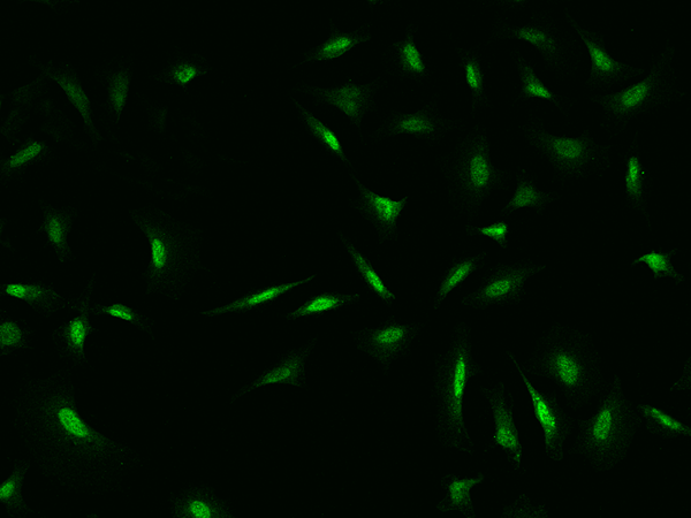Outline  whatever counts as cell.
I'll return each instance as SVG.
<instances>
[{
    "label": "cell",
    "instance_id": "cell-9",
    "mask_svg": "<svg viewBox=\"0 0 691 518\" xmlns=\"http://www.w3.org/2000/svg\"><path fill=\"white\" fill-rule=\"evenodd\" d=\"M44 421L52 433L71 449L88 456H101L115 447L111 441L95 431L80 416L73 398L52 396L42 406Z\"/></svg>",
    "mask_w": 691,
    "mask_h": 518
},
{
    "label": "cell",
    "instance_id": "cell-31",
    "mask_svg": "<svg viewBox=\"0 0 691 518\" xmlns=\"http://www.w3.org/2000/svg\"><path fill=\"white\" fill-rule=\"evenodd\" d=\"M487 253H481L476 256L466 257L455 261L451 268L446 272L442 284H440L436 299L435 309L442 306L448 294L458 288L460 285L472 276L473 273L483 268L485 264Z\"/></svg>",
    "mask_w": 691,
    "mask_h": 518
},
{
    "label": "cell",
    "instance_id": "cell-10",
    "mask_svg": "<svg viewBox=\"0 0 691 518\" xmlns=\"http://www.w3.org/2000/svg\"><path fill=\"white\" fill-rule=\"evenodd\" d=\"M545 269L546 265L533 262L499 264L485 276L480 287L466 296L461 303L477 310L519 303L526 295L527 281Z\"/></svg>",
    "mask_w": 691,
    "mask_h": 518
},
{
    "label": "cell",
    "instance_id": "cell-38",
    "mask_svg": "<svg viewBox=\"0 0 691 518\" xmlns=\"http://www.w3.org/2000/svg\"><path fill=\"white\" fill-rule=\"evenodd\" d=\"M28 466L17 464L12 475L0 485V502L7 507L10 513L22 512L28 507L22 498V486H24L25 475Z\"/></svg>",
    "mask_w": 691,
    "mask_h": 518
},
{
    "label": "cell",
    "instance_id": "cell-19",
    "mask_svg": "<svg viewBox=\"0 0 691 518\" xmlns=\"http://www.w3.org/2000/svg\"><path fill=\"white\" fill-rule=\"evenodd\" d=\"M313 345L310 347L295 350L288 354L284 360L280 361L275 367L264 372L262 376L258 377L252 385L242 390L241 394L248 393L255 390V388L267 386L271 384H287L296 387H303L306 385L305 364Z\"/></svg>",
    "mask_w": 691,
    "mask_h": 518
},
{
    "label": "cell",
    "instance_id": "cell-11",
    "mask_svg": "<svg viewBox=\"0 0 691 518\" xmlns=\"http://www.w3.org/2000/svg\"><path fill=\"white\" fill-rule=\"evenodd\" d=\"M522 382L525 383L533 403L534 416L544 433L546 456L554 462L564 460V445L574 429V420L565 409L560 406L556 392H542L537 390L526 376L521 364L511 352H507Z\"/></svg>",
    "mask_w": 691,
    "mask_h": 518
},
{
    "label": "cell",
    "instance_id": "cell-18",
    "mask_svg": "<svg viewBox=\"0 0 691 518\" xmlns=\"http://www.w3.org/2000/svg\"><path fill=\"white\" fill-rule=\"evenodd\" d=\"M321 98V101L328 103L343 111L356 126H361L364 113L368 110L372 85L358 86L352 82L336 89H313Z\"/></svg>",
    "mask_w": 691,
    "mask_h": 518
},
{
    "label": "cell",
    "instance_id": "cell-33",
    "mask_svg": "<svg viewBox=\"0 0 691 518\" xmlns=\"http://www.w3.org/2000/svg\"><path fill=\"white\" fill-rule=\"evenodd\" d=\"M359 300V294L323 293L313 297V299L308 300L299 309L288 314L287 319L295 321V319L301 317L322 316L328 314V312L348 306V304L358 302Z\"/></svg>",
    "mask_w": 691,
    "mask_h": 518
},
{
    "label": "cell",
    "instance_id": "cell-41",
    "mask_svg": "<svg viewBox=\"0 0 691 518\" xmlns=\"http://www.w3.org/2000/svg\"><path fill=\"white\" fill-rule=\"evenodd\" d=\"M398 50V56L402 71L413 75L427 74L423 57L417 49L412 34H408L405 41L394 44Z\"/></svg>",
    "mask_w": 691,
    "mask_h": 518
},
{
    "label": "cell",
    "instance_id": "cell-15",
    "mask_svg": "<svg viewBox=\"0 0 691 518\" xmlns=\"http://www.w3.org/2000/svg\"><path fill=\"white\" fill-rule=\"evenodd\" d=\"M30 64L40 68L42 74L47 78L55 81L57 85L64 90L68 101L77 109L85 123V129L90 139L94 142L102 140V136L98 133L93 121V109L85 89L82 87L79 74L75 71L72 65L59 64L55 65L53 62L40 63L35 57L30 58Z\"/></svg>",
    "mask_w": 691,
    "mask_h": 518
},
{
    "label": "cell",
    "instance_id": "cell-39",
    "mask_svg": "<svg viewBox=\"0 0 691 518\" xmlns=\"http://www.w3.org/2000/svg\"><path fill=\"white\" fill-rule=\"evenodd\" d=\"M47 150L48 147L45 146L44 142L28 140L21 149L2 163L3 175L7 177V175L26 169L29 165L39 161Z\"/></svg>",
    "mask_w": 691,
    "mask_h": 518
},
{
    "label": "cell",
    "instance_id": "cell-13",
    "mask_svg": "<svg viewBox=\"0 0 691 518\" xmlns=\"http://www.w3.org/2000/svg\"><path fill=\"white\" fill-rule=\"evenodd\" d=\"M481 393L490 403L495 432L490 441V447H500L515 471L520 470L522 461V444L520 432L514 421L515 400L511 392L506 391L503 382L492 388L481 387Z\"/></svg>",
    "mask_w": 691,
    "mask_h": 518
},
{
    "label": "cell",
    "instance_id": "cell-26",
    "mask_svg": "<svg viewBox=\"0 0 691 518\" xmlns=\"http://www.w3.org/2000/svg\"><path fill=\"white\" fill-rule=\"evenodd\" d=\"M90 293L86 296V300L80 303V315L59 329L60 339L65 344L66 352L78 361L86 360V340L91 333L95 332L94 327L89 322Z\"/></svg>",
    "mask_w": 691,
    "mask_h": 518
},
{
    "label": "cell",
    "instance_id": "cell-24",
    "mask_svg": "<svg viewBox=\"0 0 691 518\" xmlns=\"http://www.w3.org/2000/svg\"><path fill=\"white\" fill-rule=\"evenodd\" d=\"M516 179H518V184H516L515 193L511 201L500 211L501 215L511 216L513 212L523 208L534 209L538 215H541L549 204L557 201L558 195L556 193H546L539 190L525 170H521Z\"/></svg>",
    "mask_w": 691,
    "mask_h": 518
},
{
    "label": "cell",
    "instance_id": "cell-27",
    "mask_svg": "<svg viewBox=\"0 0 691 518\" xmlns=\"http://www.w3.org/2000/svg\"><path fill=\"white\" fill-rule=\"evenodd\" d=\"M176 516L180 518L233 517L224 502L205 491H195L180 499L176 505Z\"/></svg>",
    "mask_w": 691,
    "mask_h": 518
},
{
    "label": "cell",
    "instance_id": "cell-43",
    "mask_svg": "<svg viewBox=\"0 0 691 518\" xmlns=\"http://www.w3.org/2000/svg\"><path fill=\"white\" fill-rule=\"evenodd\" d=\"M26 344L25 332L18 323L6 321L0 324V349L3 354H9Z\"/></svg>",
    "mask_w": 691,
    "mask_h": 518
},
{
    "label": "cell",
    "instance_id": "cell-32",
    "mask_svg": "<svg viewBox=\"0 0 691 518\" xmlns=\"http://www.w3.org/2000/svg\"><path fill=\"white\" fill-rule=\"evenodd\" d=\"M461 66L465 71L466 83L472 93V111L491 106L487 90H485V71L482 59L474 51H463Z\"/></svg>",
    "mask_w": 691,
    "mask_h": 518
},
{
    "label": "cell",
    "instance_id": "cell-34",
    "mask_svg": "<svg viewBox=\"0 0 691 518\" xmlns=\"http://www.w3.org/2000/svg\"><path fill=\"white\" fill-rule=\"evenodd\" d=\"M370 40V35H364L360 32L345 34L340 33L339 30L333 29L328 41L324 42L320 47L310 52L307 60H331L345 55L346 52L352 50L363 42Z\"/></svg>",
    "mask_w": 691,
    "mask_h": 518
},
{
    "label": "cell",
    "instance_id": "cell-7",
    "mask_svg": "<svg viewBox=\"0 0 691 518\" xmlns=\"http://www.w3.org/2000/svg\"><path fill=\"white\" fill-rule=\"evenodd\" d=\"M518 40L534 47L554 74L567 75L579 65L581 52L574 38L549 14L536 12L522 24L498 19L491 41Z\"/></svg>",
    "mask_w": 691,
    "mask_h": 518
},
{
    "label": "cell",
    "instance_id": "cell-22",
    "mask_svg": "<svg viewBox=\"0 0 691 518\" xmlns=\"http://www.w3.org/2000/svg\"><path fill=\"white\" fill-rule=\"evenodd\" d=\"M207 59L195 53L180 52L177 56L167 60L162 71L155 74L153 79L165 85L179 86L186 89L189 83L210 72Z\"/></svg>",
    "mask_w": 691,
    "mask_h": 518
},
{
    "label": "cell",
    "instance_id": "cell-1",
    "mask_svg": "<svg viewBox=\"0 0 691 518\" xmlns=\"http://www.w3.org/2000/svg\"><path fill=\"white\" fill-rule=\"evenodd\" d=\"M527 372L552 380L569 408L581 409L601 394V357L588 334L560 324L538 340Z\"/></svg>",
    "mask_w": 691,
    "mask_h": 518
},
{
    "label": "cell",
    "instance_id": "cell-25",
    "mask_svg": "<svg viewBox=\"0 0 691 518\" xmlns=\"http://www.w3.org/2000/svg\"><path fill=\"white\" fill-rule=\"evenodd\" d=\"M315 277L316 276H311L305 280L295 281V283L282 284L265 289H257V291L242 296L240 299L227 304V306L205 311L203 312V315L214 317L232 314V312H246L257 307L265 306V304H269L277 300L278 297L290 292L291 289L309 283V281L313 280Z\"/></svg>",
    "mask_w": 691,
    "mask_h": 518
},
{
    "label": "cell",
    "instance_id": "cell-42",
    "mask_svg": "<svg viewBox=\"0 0 691 518\" xmlns=\"http://www.w3.org/2000/svg\"><path fill=\"white\" fill-rule=\"evenodd\" d=\"M545 505L534 506L527 494H521L513 504L505 506L501 517L503 518H549Z\"/></svg>",
    "mask_w": 691,
    "mask_h": 518
},
{
    "label": "cell",
    "instance_id": "cell-45",
    "mask_svg": "<svg viewBox=\"0 0 691 518\" xmlns=\"http://www.w3.org/2000/svg\"><path fill=\"white\" fill-rule=\"evenodd\" d=\"M93 312L95 315H109L111 317L119 318L121 321L143 327L144 329L143 317L139 314V312H136L134 309L125 306V304L116 303L109 307L96 306L93 308Z\"/></svg>",
    "mask_w": 691,
    "mask_h": 518
},
{
    "label": "cell",
    "instance_id": "cell-16",
    "mask_svg": "<svg viewBox=\"0 0 691 518\" xmlns=\"http://www.w3.org/2000/svg\"><path fill=\"white\" fill-rule=\"evenodd\" d=\"M361 194L358 209L376 225L381 239L387 238L397 231V220L402 210L406 207L408 197L401 201H393L390 197H384L371 192L364 187L358 179H355Z\"/></svg>",
    "mask_w": 691,
    "mask_h": 518
},
{
    "label": "cell",
    "instance_id": "cell-14",
    "mask_svg": "<svg viewBox=\"0 0 691 518\" xmlns=\"http://www.w3.org/2000/svg\"><path fill=\"white\" fill-rule=\"evenodd\" d=\"M420 329V325L399 324L392 317L377 329L356 332V345L387 368L394 358L406 352Z\"/></svg>",
    "mask_w": 691,
    "mask_h": 518
},
{
    "label": "cell",
    "instance_id": "cell-36",
    "mask_svg": "<svg viewBox=\"0 0 691 518\" xmlns=\"http://www.w3.org/2000/svg\"><path fill=\"white\" fill-rule=\"evenodd\" d=\"M344 243L348 254L351 255L356 269L361 274L364 283L374 292L377 296L381 297L389 306H391L392 301L396 300V295L389 291V288L385 286L381 277L371 265L369 259L363 256L358 249H356L351 242L344 239Z\"/></svg>",
    "mask_w": 691,
    "mask_h": 518
},
{
    "label": "cell",
    "instance_id": "cell-5",
    "mask_svg": "<svg viewBox=\"0 0 691 518\" xmlns=\"http://www.w3.org/2000/svg\"><path fill=\"white\" fill-rule=\"evenodd\" d=\"M522 132L561 179L586 178L610 165V147L599 146L588 129L579 137L557 136L546 131L541 119L530 118L522 126Z\"/></svg>",
    "mask_w": 691,
    "mask_h": 518
},
{
    "label": "cell",
    "instance_id": "cell-2",
    "mask_svg": "<svg viewBox=\"0 0 691 518\" xmlns=\"http://www.w3.org/2000/svg\"><path fill=\"white\" fill-rule=\"evenodd\" d=\"M482 372L473 355L470 329L460 323L455 327L450 348L437 362L435 378L437 434L439 443L446 448L470 455L475 452L463 415V401L469 380Z\"/></svg>",
    "mask_w": 691,
    "mask_h": 518
},
{
    "label": "cell",
    "instance_id": "cell-17",
    "mask_svg": "<svg viewBox=\"0 0 691 518\" xmlns=\"http://www.w3.org/2000/svg\"><path fill=\"white\" fill-rule=\"evenodd\" d=\"M649 181V172L643 165L639 141L635 137L626 155L625 197L629 207L641 212L650 224L648 212Z\"/></svg>",
    "mask_w": 691,
    "mask_h": 518
},
{
    "label": "cell",
    "instance_id": "cell-40",
    "mask_svg": "<svg viewBox=\"0 0 691 518\" xmlns=\"http://www.w3.org/2000/svg\"><path fill=\"white\" fill-rule=\"evenodd\" d=\"M295 105L298 106V109L301 111L310 133L313 134L318 141L322 142L326 148L332 151L334 155H337L341 161L348 163V159L346 158L338 136L334 134L328 126L324 125L320 119H317L313 114L303 109L299 103L295 102Z\"/></svg>",
    "mask_w": 691,
    "mask_h": 518
},
{
    "label": "cell",
    "instance_id": "cell-4",
    "mask_svg": "<svg viewBox=\"0 0 691 518\" xmlns=\"http://www.w3.org/2000/svg\"><path fill=\"white\" fill-rule=\"evenodd\" d=\"M675 49L667 41L665 49L653 60L650 74L635 85L617 93L592 96L591 102L601 106L605 127L617 135L624 132L630 121L642 114L680 101L685 96L678 87L673 67Z\"/></svg>",
    "mask_w": 691,
    "mask_h": 518
},
{
    "label": "cell",
    "instance_id": "cell-21",
    "mask_svg": "<svg viewBox=\"0 0 691 518\" xmlns=\"http://www.w3.org/2000/svg\"><path fill=\"white\" fill-rule=\"evenodd\" d=\"M484 481L485 476L481 471H478L477 476L473 478L461 479L454 474L444 476L440 484L446 491V495L437 505V509L442 513L460 512L468 518L477 517L470 491Z\"/></svg>",
    "mask_w": 691,
    "mask_h": 518
},
{
    "label": "cell",
    "instance_id": "cell-29",
    "mask_svg": "<svg viewBox=\"0 0 691 518\" xmlns=\"http://www.w3.org/2000/svg\"><path fill=\"white\" fill-rule=\"evenodd\" d=\"M103 76L106 94H108L109 110L115 114L118 123L127 103L129 87H131L133 79L132 67L125 65L111 66L106 68Z\"/></svg>",
    "mask_w": 691,
    "mask_h": 518
},
{
    "label": "cell",
    "instance_id": "cell-23",
    "mask_svg": "<svg viewBox=\"0 0 691 518\" xmlns=\"http://www.w3.org/2000/svg\"><path fill=\"white\" fill-rule=\"evenodd\" d=\"M514 60L516 68H518V74L521 82L520 93L518 96V101H529V99H543V101L551 102L557 106V108L566 113L569 110L568 98L554 93L545 83L538 78L535 73L534 67L528 62V60L521 55L520 52L514 53Z\"/></svg>",
    "mask_w": 691,
    "mask_h": 518
},
{
    "label": "cell",
    "instance_id": "cell-28",
    "mask_svg": "<svg viewBox=\"0 0 691 518\" xmlns=\"http://www.w3.org/2000/svg\"><path fill=\"white\" fill-rule=\"evenodd\" d=\"M636 411L647 421V430L653 436L662 439L691 437L690 426L666 413L663 409L651 405H639L636 407Z\"/></svg>",
    "mask_w": 691,
    "mask_h": 518
},
{
    "label": "cell",
    "instance_id": "cell-30",
    "mask_svg": "<svg viewBox=\"0 0 691 518\" xmlns=\"http://www.w3.org/2000/svg\"><path fill=\"white\" fill-rule=\"evenodd\" d=\"M6 295L25 301L40 312H52L63 306L64 300L52 288L34 284H9L3 286Z\"/></svg>",
    "mask_w": 691,
    "mask_h": 518
},
{
    "label": "cell",
    "instance_id": "cell-8",
    "mask_svg": "<svg viewBox=\"0 0 691 518\" xmlns=\"http://www.w3.org/2000/svg\"><path fill=\"white\" fill-rule=\"evenodd\" d=\"M458 181L463 196L473 205H480L496 190L507 189V177L491 161L487 134L478 132L463 148L458 166Z\"/></svg>",
    "mask_w": 691,
    "mask_h": 518
},
{
    "label": "cell",
    "instance_id": "cell-3",
    "mask_svg": "<svg viewBox=\"0 0 691 518\" xmlns=\"http://www.w3.org/2000/svg\"><path fill=\"white\" fill-rule=\"evenodd\" d=\"M642 418L633 409L615 375L609 394L599 402L589 420L579 421V434L569 451L582 455L598 472L610 471L627 457Z\"/></svg>",
    "mask_w": 691,
    "mask_h": 518
},
{
    "label": "cell",
    "instance_id": "cell-12",
    "mask_svg": "<svg viewBox=\"0 0 691 518\" xmlns=\"http://www.w3.org/2000/svg\"><path fill=\"white\" fill-rule=\"evenodd\" d=\"M566 20L580 36L589 52L591 72L586 87L592 91L610 89L618 83L632 80L644 74L643 68L630 66L615 60L607 51L605 38L601 33L583 28L573 15L565 10Z\"/></svg>",
    "mask_w": 691,
    "mask_h": 518
},
{
    "label": "cell",
    "instance_id": "cell-37",
    "mask_svg": "<svg viewBox=\"0 0 691 518\" xmlns=\"http://www.w3.org/2000/svg\"><path fill=\"white\" fill-rule=\"evenodd\" d=\"M678 254V249H673L671 251H658L652 249L649 253L640 256L635 259L632 266L637 264H645L653 273V279L658 280L662 278H671L675 281V285H680L685 283V276L675 270L672 264L673 256Z\"/></svg>",
    "mask_w": 691,
    "mask_h": 518
},
{
    "label": "cell",
    "instance_id": "cell-6",
    "mask_svg": "<svg viewBox=\"0 0 691 518\" xmlns=\"http://www.w3.org/2000/svg\"><path fill=\"white\" fill-rule=\"evenodd\" d=\"M132 218L149 241L151 259L147 277L153 286L164 285L176 277L182 263L192 253V243L199 241V234L156 208L132 211Z\"/></svg>",
    "mask_w": 691,
    "mask_h": 518
},
{
    "label": "cell",
    "instance_id": "cell-20",
    "mask_svg": "<svg viewBox=\"0 0 691 518\" xmlns=\"http://www.w3.org/2000/svg\"><path fill=\"white\" fill-rule=\"evenodd\" d=\"M43 224L41 230L47 234L48 241L55 249L59 261L65 262L72 257V250L68 245V235L73 227L77 211L72 208L55 209L49 203L41 201Z\"/></svg>",
    "mask_w": 691,
    "mask_h": 518
},
{
    "label": "cell",
    "instance_id": "cell-35",
    "mask_svg": "<svg viewBox=\"0 0 691 518\" xmlns=\"http://www.w3.org/2000/svg\"><path fill=\"white\" fill-rule=\"evenodd\" d=\"M440 123L425 110L413 114H401L390 128V134H410L416 136H431L439 132Z\"/></svg>",
    "mask_w": 691,
    "mask_h": 518
},
{
    "label": "cell",
    "instance_id": "cell-44",
    "mask_svg": "<svg viewBox=\"0 0 691 518\" xmlns=\"http://www.w3.org/2000/svg\"><path fill=\"white\" fill-rule=\"evenodd\" d=\"M467 234L470 236H485L498 243L503 248H508L507 236L510 234V225L504 220L484 227L467 226Z\"/></svg>",
    "mask_w": 691,
    "mask_h": 518
}]
</instances>
